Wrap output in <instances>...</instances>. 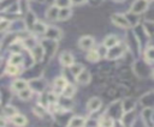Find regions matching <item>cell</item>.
Returning <instances> with one entry per match:
<instances>
[{"mask_svg":"<svg viewBox=\"0 0 154 127\" xmlns=\"http://www.w3.org/2000/svg\"><path fill=\"white\" fill-rule=\"evenodd\" d=\"M0 99H1V96H0Z\"/></svg>","mask_w":154,"mask_h":127,"instance_id":"36","label":"cell"},{"mask_svg":"<svg viewBox=\"0 0 154 127\" xmlns=\"http://www.w3.org/2000/svg\"><path fill=\"white\" fill-rule=\"evenodd\" d=\"M54 5L58 8H64V7H71L72 1L71 0H54Z\"/></svg>","mask_w":154,"mask_h":127,"instance_id":"28","label":"cell"},{"mask_svg":"<svg viewBox=\"0 0 154 127\" xmlns=\"http://www.w3.org/2000/svg\"><path fill=\"white\" fill-rule=\"evenodd\" d=\"M72 16V10L71 7H64V8H59L58 12V20H66Z\"/></svg>","mask_w":154,"mask_h":127,"instance_id":"17","label":"cell"},{"mask_svg":"<svg viewBox=\"0 0 154 127\" xmlns=\"http://www.w3.org/2000/svg\"><path fill=\"white\" fill-rule=\"evenodd\" d=\"M85 119L82 116H73L69 121V127H85Z\"/></svg>","mask_w":154,"mask_h":127,"instance_id":"13","label":"cell"},{"mask_svg":"<svg viewBox=\"0 0 154 127\" xmlns=\"http://www.w3.org/2000/svg\"><path fill=\"white\" fill-rule=\"evenodd\" d=\"M4 114H5V116L12 119V117H13L16 114H18V113H17V109H16L14 107H12V105H6V107L4 108Z\"/></svg>","mask_w":154,"mask_h":127,"instance_id":"27","label":"cell"},{"mask_svg":"<svg viewBox=\"0 0 154 127\" xmlns=\"http://www.w3.org/2000/svg\"><path fill=\"white\" fill-rule=\"evenodd\" d=\"M83 68H84V67L82 66V64H75V62H73V64L70 66L71 73H72L75 77H76V75H77V74H78V73H79V72L83 69Z\"/></svg>","mask_w":154,"mask_h":127,"instance_id":"29","label":"cell"},{"mask_svg":"<svg viewBox=\"0 0 154 127\" xmlns=\"http://www.w3.org/2000/svg\"><path fill=\"white\" fill-rule=\"evenodd\" d=\"M11 120H12V123H13L14 126H17V127H23V126H25L26 122H28L26 117H25L24 115H22V114H16Z\"/></svg>","mask_w":154,"mask_h":127,"instance_id":"18","label":"cell"},{"mask_svg":"<svg viewBox=\"0 0 154 127\" xmlns=\"http://www.w3.org/2000/svg\"><path fill=\"white\" fill-rule=\"evenodd\" d=\"M119 42H120V40H119L118 36H116V35H108V36L105 37V40H103V42H102V46H103L105 48L109 49V48L114 47L116 44H118Z\"/></svg>","mask_w":154,"mask_h":127,"instance_id":"10","label":"cell"},{"mask_svg":"<svg viewBox=\"0 0 154 127\" xmlns=\"http://www.w3.org/2000/svg\"><path fill=\"white\" fill-rule=\"evenodd\" d=\"M148 5H149V1L148 0H135L130 7V13H134V14H141L143 13L144 11H147L148 8Z\"/></svg>","mask_w":154,"mask_h":127,"instance_id":"3","label":"cell"},{"mask_svg":"<svg viewBox=\"0 0 154 127\" xmlns=\"http://www.w3.org/2000/svg\"><path fill=\"white\" fill-rule=\"evenodd\" d=\"M94 44H95V40L91 37V36H82L79 40H78V46L81 49L83 50H90L94 48Z\"/></svg>","mask_w":154,"mask_h":127,"instance_id":"4","label":"cell"},{"mask_svg":"<svg viewBox=\"0 0 154 127\" xmlns=\"http://www.w3.org/2000/svg\"><path fill=\"white\" fill-rule=\"evenodd\" d=\"M30 52H31L32 60L36 61V62H40L45 56V47L42 44H35L34 48Z\"/></svg>","mask_w":154,"mask_h":127,"instance_id":"6","label":"cell"},{"mask_svg":"<svg viewBox=\"0 0 154 127\" xmlns=\"http://www.w3.org/2000/svg\"><path fill=\"white\" fill-rule=\"evenodd\" d=\"M126 50V44L125 43H122L119 42L118 44H116L114 47L107 49V53H106V58L108 60H116L118 58H120Z\"/></svg>","mask_w":154,"mask_h":127,"instance_id":"1","label":"cell"},{"mask_svg":"<svg viewBox=\"0 0 154 127\" xmlns=\"http://www.w3.org/2000/svg\"><path fill=\"white\" fill-rule=\"evenodd\" d=\"M102 105V101L99 97H91L87 103V109L90 113H96Z\"/></svg>","mask_w":154,"mask_h":127,"instance_id":"9","label":"cell"},{"mask_svg":"<svg viewBox=\"0 0 154 127\" xmlns=\"http://www.w3.org/2000/svg\"><path fill=\"white\" fill-rule=\"evenodd\" d=\"M67 85V81L64 77H58L54 79V83H53V92H55L57 95H60L64 90V87Z\"/></svg>","mask_w":154,"mask_h":127,"instance_id":"8","label":"cell"},{"mask_svg":"<svg viewBox=\"0 0 154 127\" xmlns=\"http://www.w3.org/2000/svg\"><path fill=\"white\" fill-rule=\"evenodd\" d=\"M43 35L48 41H58L61 38V31L55 26H47V30Z\"/></svg>","mask_w":154,"mask_h":127,"instance_id":"5","label":"cell"},{"mask_svg":"<svg viewBox=\"0 0 154 127\" xmlns=\"http://www.w3.org/2000/svg\"><path fill=\"white\" fill-rule=\"evenodd\" d=\"M58 12H59V8L55 6V5H52L47 8L46 11V17L49 19V20H57L58 19Z\"/></svg>","mask_w":154,"mask_h":127,"instance_id":"16","label":"cell"},{"mask_svg":"<svg viewBox=\"0 0 154 127\" xmlns=\"http://www.w3.org/2000/svg\"><path fill=\"white\" fill-rule=\"evenodd\" d=\"M75 78H76V81H77L78 84L87 85V84H89L90 80H91V74H90V72H89L88 69L83 68V69H82Z\"/></svg>","mask_w":154,"mask_h":127,"instance_id":"7","label":"cell"},{"mask_svg":"<svg viewBox=\"0 0 154 127\" xmlns=\"http://www.w3.org/2000/svg\"><path fill=\"white\" fill-rule=\"evenodd\" d=\"M111 22L114 25H117L119 28H123V29H128V28L131 26L130 23H129V20H128V18H126V16L125 14H122V13H114V14H112L111 16Z\"/></svg>","mask_w":154,"mask_h":127,"instance_id":"2","label":"cell"},{"mask_svg":"<svg viewBox=\"0 0 154 127\" xmlns=\"http://www.w3.org/2000/svg\"><path fill=\"white\" fill-rule=\"evenodd\" d=\"M0 64H1V58H0Z\"/></svg>","mask_w":154,"mask_h":127,"instance_id":"35","label":"cell"},{"mask_svg":"<svg viewBox=\"0 0 154 127\" xmlns=\"http://www.w3.org/2000/svg\"><path fill=\"white\" fill-rule=\"evenodd\" d=\"M75 91H76L75 86H72L71 84H69V83H67V85L64 87V90H63L61 95H63L64 97H66V98H70V97H72V96L75 95Z\"/></svg>","mask_w":154,"mask_h":127,"instance_id":"24","label":"cell"},{"mask_svg":"<svg viewBox=\"0 0 154 127\" xmlns=\"http://www.w3.org/2000/svg\"><path fill=\"white\" fill-rule=\"evenodd\" d=\"M144 58H146V61L147 62H149V64H153L154 62V46L147 47V49L144 52Z\"/></svg>","mask_w":154,"mask_h":127,"instance_id":"22","label":"cell"},{"mask_svg":"<svg viewBox=\"0 0 154 127\" xmlns=\"http://www.w3.org/2000/svg\"><path fill=\"white\" fill-rule=\"evenodd\" d=\"M100 58H101V55L99 54V52H97V49H90V50H88V54H87V60L88 61H90V62H97L99 60H100Z\"/></svg>","mask_w":154,"mask_h":127,"instance_id":"21","label":"cell"},{"mask_svg":"<svg viewBox=\"0 0 154 127\" xmlns=\"http://www.w3.org/2000/svg\"><path fill=\"white\" fill-rule=\"evenodd\" d=\"M71 1H72V5H82L87 2V0H71Z\"/></svg>","mask_w":154,"mask_h":127,"instance_id":"31","label":"cell"},{"mask_svg":"<svg viewBox=\"0 0 154 127\" xmlns=\"http://www.w3.org/2000/svg\"><path fill=\"white\" fill-rule=\"evenodd\" d=\"M26 87H29V84L24 79H16L12 83V90L16 91V92H19V91H22Z\"/></svg>","mask_w":154,"mask_h":127,"instance_id":"14","label":"cell"},{"mask_svg":"<svg viewBox=\"0 0 154 127\" xmlns=\"http://www.w3.org/2000/svg\"><path fill=\"white\" fill-rule=\"evenodd\" d=\"M17 93H18V97H19L20 99L28 101V99H30V97L32 96V90H31L30 87H26V89H24V90L17 92Z\"/></svg>","mask_w":154,"mask_h":127,"instance_id":"25","label":"cell"},{"mask_svg":"<svg viewBox=\"0 0 154 127\" xmlns=\"http://www.w3.org/2000/svg\"><path fill=\"white\" fill-rule=\"evenodd\" d=\"M152 75H153V78H154V69H153V72H152Z\"/></svg>","mask_w":154,"mask_h":127,"instance_id":"33","label":"cell"},{"mask_svg":"<svg viewBox=\"0 0 154 127\" xmlns=\"http://www.w3.org/2000/svg\"><path fill=\"white\" fill-rule=\"evenodd\" d=\"M114 119L109 115H103L102 117H100L99 122H97V127H113L114 126Z\"/></svg>","mask_w":154,"mask_h":127,"instance_id":"12","label":"cell"},{"mask_svg":"<svg viewBox=\"0 0 154 127\" xmlns=\"http://www.w3.org/2000/svg\"><path fill=\"white\" fill-rule=\"evenodd\" d=\"M5 72H6L8 75H18L19 72H20V68H19V66L8 64V65L6 66V68H5Z\"/></svg>","mask_w":154,"mask_h":127,"instance_id":"23","label":"cell"},{"mask_svg":"<svg viewBox=\"0 0 154 127\" xmlns=\"http://www.w3.org/2000/svg\"><path fill=\"white\" fill-rule=\"evenodd\" d=\"M135 105H136V103H135L132 99H126V101H124V102L122 103V109H123L124 113L131 111V110H134Z\"/></svg>","mask_w":154,"mask_h":127,"instance_id":"26","label":"cell"},{"mask_svg":"<svg viewBox=\"0 0 154 127\" xmlns=\"http://www.w3.org/2000/svg\"><path fill=\"white\" fill-rule=\"evenodd\" d=\"M60 64L64 67H70L73 64V55L70 52H63L60 54Z\"/></svg>","mask_w":154,"mask_h":127,"instance_id":"11","label":"cell"},{"mask_svg":"<svg viewBox=\"0 0 154 127\" xmlns=\"http://www.w3.org/2000/svg\"><path fill=\"white\" fill-rule=\"evenodd\" d=\"M152 121H153V123H154V113H152Z\"/></svg>","mask_w":154,"mask_h":127,"instance_id":"32","label":"cell"},{"mask_svg":"<svg viewBox=\"0 0 154 127\" xmlns=\"http://www.w3.org/2000/svg\"><path fill=\"white\" fill-rule=\"evenodd\" d=\"M23 61H24V58L20 53H13L8 59V64L16 65V66H20L23 64Z\"/></svg>","mask_w":154,"mask_h":127,"instance_id":"19","label":"cell"},{"mask_svg":"<svg viewBox=\"0 0 154 127\" xmlns=\"http://www.w3.org/2000/svg\"><path fill=\"white\" fill-rule=\"evenodd\" d=\"M143 29H144L146 35H147L149 38L154 40V22H152V20L144 22V23H143Z\"/></svg>","mask_w":154,"mask_h":127,"instance_id":"15","label":"cell"},{"mask_svg":"<svg viewBox=\"0 0 154 127\" xmlns=\"http://www.w3.org/2000/svg\"><path fill=\"white\" fill-rule=\"evenodd\" d=\"M10 20L7 19H0V31H5L10 28Z\"/></svg>","mask_w":154,"mask_h":127,"instance_id":"30","label":"cell"},{"mask_svg":"<svg viewBox=\"0 0 154 127\" xmlns=\"http://www.w3.org/2000/svg\"><path fill=\"white\" fill-rule=\"evenodd\" d=\"M114 1H123V0H114Z\"/></svg>","mask_w":154,"mask_h":127,"instance_id":"34","label":"cell"},{"mask_svg":"<svg viewBox=\"0 0 154 127\" xmlns=\"http://www.w3.org/2000/svg\"><path fill=\"white\" fill-rule=\"evenodd\" d=\"M35 34H37V35H42V34H45L46 32V30H47V25L45 24V23H42V22H35V24L32 25V29H31Z\"/></svg>","mask_w":154,"mask_h":127,"instance_id":"20","label":"cell"}]
</instances>
